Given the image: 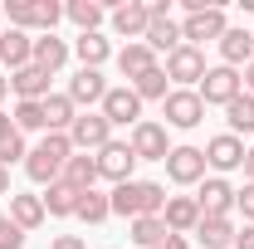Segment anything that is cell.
I'll use <instances>...</instances> for the list:
<instances>
[{"instance_id": "836d02e7", "label": "cell", "mask_w": 254, "mask_h": 249, "mask_svg": "<svg viewBox=\"0 0 254 249\" xmlns=\"http://www.w3.org/2000/svg\"><path fill=\"white\" fill-rule=\"evenodd\" d=\"M225 118H230V132H235V137H240V132H254V98L240 93L230 108H225Z\"/></svg>"}, {"instance_id": "52a82bcc", "label": "cell", "mask_w": 254, "mask_h": 249, "mask_svg": "<svg viewBox=\"0 0 254 249\" xmlns=\"http://www.w3.org/2000/svg\"><path fill=\"white\" fill-rule=\"evenodd\" d=\"M98 113L113 127H137L142 123V98L132 93V83H118V88H108V98L98 103Z\"/></svg>"}, {"instance_id": "bcb514c9", "label": "cell", "mask_w": 254, "mask_h": 249, "mask_svg": "<svg viewBox=\"0 0 254 249\" xmlns=\"http://www.w3.org/2000/svg\"><path fill=\"white\" fill-rule=\"evenodd\" d=\"M5 98H10V78L0 73V103H5Z\"/></svg>"}, {"instance_id": "8992f818", "label": "cell", "mask_w": 254, "mask_h": 249, "mask_svg": "<svg viewBox=\"0 0 254 249\" xmlns=\"http://www.w3.org/2000/svg\"><path fill=\"white\" fill-rule=\"evenodd\" d=\"M230 30V20H225V10L220 5H210V10H195V15H186L181 20V44H205V39H215L220 44V34Z\"/></svg>"}, {"instance_id": "ee69618b", "label": "cell", "mask_w": 254, "mask_h": 249, "mask_svg": "<svg viewBox=\"0 0 254 249\" xmlns=\"http://www.w3.org/2000/svg\"><path fill=\"white\" fill-rule=\"evenodd\" d=\"M166 249H190V240H186V235H171V240H166Z\"/></svg>"}, {"instance_id": "f1b7e54d", "label": "cell", "mask_w": 254, "mask_h": 249, "mask_svg": "<svg viewBox=\"0 0 254 249\" xmlns=\"http://www.w3.org/2000/svg\"><path fill=\"white\" fill-rule=\"evenodd\" d=\"M64 15H68V20L78 25V34H93L98 25L108 20V10H103L98 0H68V5H64Z\"/></svg>"}, {"instance_id": "2e32d148", "label": "cell", "mask_w": 254, "mask_h": 249, "mask_svg": "<svg viewBox=\"0 0 254 249\" xmlns=\"http://www.w3.org/2000/svg\"><path fill=\"white\" fill-rule=\"evenodd\" d=\"M166 230L171 235H195V225H200V205H195V195H166Z\"/></svg>"}, {"instance_id": "ac0fdd59", "label": "cell", "mask_w": 254, "mask_h": 249, "mask_svg": "<svg viewBox=\"0 0 254 249\" xmlns=\"http://www.w3.org/2000/svg\"><path fill=\"white\" fill-rule=\"evenodd\" d=\"M147 25H152V15H147V5H142V0H127V5L113 10V30L123 34L127 44H137V39L147 34Z\"/></svg>"}, {"instance_id": "8fae6325", "label": "cell", "mask_w": 254, "mask_h": 249, "mask_svg": "<svg viewBox=\"0 0 254 249\" xmlns=\"http://www.w3.org/2000/svg\"><path fill=\"white\" fill-rule=\"evenodd\" d=\"M166 176H171L176 186H200V181H205V152H200V147H171Z\"/></svg>"}, {"instance_id": "7c38bea8", "label": "cell", "mask_w": 254, "mask_h": 249, "mask_svg": "<svg viewBox=\"0 0 254 249\" xmlns=\"http://www.w3.org/2000/svg\"><path fill=\"white\" fill-rule=\"evenodd\" d=\"M205 166H210L215 176H225V171H240V166H245V142H240L235 132L210 137V142H205Z\"/></svg>"}, {"instance_id": "3957f363", "label": "cell", "mask_w": 254, "mask_h": 249, "mask_svg": "<svg viewBox=\"0 0 254 249\" xmlns=\"http://www.w3.org/2000/svg\"><path fill=\"white\" fill-rule=\"evenodd\" d=\"M200 103L210 108V103H220V108H230L235 98L245 93V78H240V68H225V63H215V68H205V78H200Z\"/></svg>"}, {"instance_id": "f35d334b", "label": "cell", "mask_w": 254, "mask_h": 249, "mask_svg": "<svg viewBox=\"0 0 254 249\" xmlns=\"http://www.w3.org/2000/svg\"><path fill=\"white\" fill-rule=\"evenodd\" d=\"M230 249H254V225H240V230H235V245Z\"/></svg>"}, {"instance_id": "4316f807", "label": "cell", "mask_w": 254, "mask_h": 249, "mask_svg": "<svg viewBox=\"0 0 254 249\" xmlns=\"http://www.w3.org/2000/svg\"><path fill=\"white\" fill-rule=\"evenodd\" d=\"M39 108H44V132H68L73 118H78V108H73V98H68V93H49Z\"/></svg>"}, {"instance_id": "44dd1931", "label": "cell", "mask_w": 254, "mask_h": 249, "mask_svg": "<svg viewBox=\"0 0 254 249\" xmlns=\"http://www.w3.org/2000/svg\"><path fill=\"white\" fill-rule=\"evenodd\" d=\"M73 54H78V68H103V63L113 59V39L103 30L78 34V39H73Z\"/></svg>"}, {"instance_id": "7dc6e473", "label": "cell", "mask_w": 254, "mask_h": 249, "mask_svg": "<svg viewBox=\"0 0 254 249\" xmlns=\"http://www.w3.org/2000/svg\"><path fill=\"white\" fill-rule=\"evenodd\" d=\"M0 59H5V30H0Z\"/></svg>"}, {"instance_id": "603a6c76", "label": "cell", "mask_w": 254, "mask_h": 249, "mask_svg": "<svg viewBox=\"0 0 254 249\" xmlns=\"http://www.w3.org/2000/svg\"><path fill=\"white\" fill-rule=\"evenodd\" d=\"M195 240H200V249H230L235 245V220L230 215H200Z\"/></svg>"}, {"instance_id": "d6986e66", "label": "cell", "mask_w": 254, "mask_h": 249, "mask_svg": "<svg viewBox=\"0 0 254 249\" xmlns=\"http://www.w3.org/2000/svg\"><path fill=\"white\" fill-rule=\"evenodd\" d=\"M59 181H64V186H73V190H93L98 181H103V176H98V156H88V152H73L68 161H64Z\"/></svg>"}, {"instance_id": "6da1fadb", "label": "cell", "mask_w": 254, "mask_h": 249, "mask_svg": "<svg viewBox=\"0 0 254 249\" xmlns=\"http://www.w3.org/2000/svg\"><path fill=\"white\" fill-rule=\"evenodd\" d=\"M108 205H113V215H123V220L161 215L166 210V186H157V181H123V186H113Z\"/></svg>"}, {"instance_id": "ba28073f", "label": "cell", "mask_w": 254, "mask_h": 249, "mask_svg": "<svg viewBox=\"0 0 254 249\" xmlns=\"http://www.w3.org/2000/svg\"><path fill=\"white\" fill-rule=\"evenodd\" d=\"M127 147H132V156H137V161H166V156H171L166 127H161V123H147V118H142V123L132 127Z\"/></svg>"}, {"instance_id": "f546056e", "label": "cell", "mask_w": 254, "mask_h": 249, "mask_svg": "<svg viewBox=\"0 0 254 249\" xmlns=\"http://www.w3.org/2000/svg\"><path fill=\"white\" fill-rule=\"evenodd\" d=\"M0 63H10V73L25 68V63H34V39L25 30H5V59Z\"/></svg>"}, {"instance_id": "7a4b0ae2", "label": "cell", "mask_w": 254, "mask_h": 249, "mask_svg": "<svg viewBox=\"0 0 254 249\" xmlns=\"http://www.w3.org/2000/svg\"><path fill=\"white\" fill-rule=\"evenodd\" d=\"M68 156H73V142H68V132H44V142H39V147L25 156V176H30L34 186H54Z\"/></svg>"}, {"instance_id": "e575fe53", "label": "cell", "mask_w": 254, "mask_h": 249, "mask_svg": "<svg viewBox=\"0 0 254 249\" xmlns=\"http://www.w3.org/2000/svg\"><path fill=\"white\" fill-rule=\"evenodd\" d=\"M10 123H15L20 137H25V132H44V108H39V103H15Z\"/></svg>"}, {"instance_id": "7402d4cb", "label": "cell", "mask_w": 254, "mask_h": 249, "mask_svg": "<svg viewBox=\"0 0 254 249\" xmlns=\"http://www.w3.org/2000/svg\"><path fill=\"white\" fill-rule=\"evenodd\" d=\"M127 235H132V245H137V249H161L166 240H171V230H166V220H161V215L127 220Z\"/></svg>"}, {"instance_id": "7bdbcfd3", "label": "cell", "mask_w": 254, "mask_h": 249, "mask_svg": "<svg viewBox=\"0 0 254 249\" xmlns=\"http://www.w3.org/2000/svg\"><path fill=\"white\" fill-rule=\"evenodd\" d=\"M10 132H15V123H10V113H0V142H5Z\"/></svg>"}, {"instance_id": "e0dca14e", "label": "cell", "mask_w": 254, "mask_h": 249, "mask_svg": "<svg viewBox=\"0 0 254 249\" xmlns=\"http://www.w3.org/2000/svg\"><path fill=\"white\" fill-rule=\"evenodd\" d=\"M44 195H30V190H10V225H20L25 235L44 225Z\"/></svg>"}, {"instance_id": "d590c367", "label": "cell", "mask_w": 254, "mask_h": 249, "mask_svg": "<svg viewBox=\"0 0 254 249\" xmlns=\"http://www.w3.org/2000/svg\"><path fill=\"white\" fill-rule=\"evenodd\" d=\"M25 156H30V147H25V137H20V132H10V137L0 142V166H5V171H10L15 161H25Z\"/></svg>"}, {"instance_id": "5bb4252c", "label": "cell", "mask_w": 254, "mask_h": 249, "mask_svg": "<svg viewBox=\"0 0 254 249\" xmlns=\"http://www.w3.org/2000/svg\"><path fill=\"white\" fill-rule=\"evenodd\" d=\"M64 93L73 98V108H93V103L108 98V78H103V68H78V73L68 78Z\"/></svg>"}, {"instance_id": "ffe728a7", "label": "cell", "mask_w": 254, "mask_h": 249, "mask_svg": "<svg viewBox=\"0 0 254 249\" xmlns=\"http://www.w3.org/2000/svg\"><path fill=\"white\" fill-rule=\"evenodd\" d=\"M142 44H147L152 54H176V49H181V25H176L171 15H157V20L147 25V34H142Z\"/></svg>"}, {"instance_id": "9a60e30c", "label": "cell", "mask_w": 254, "mask_h": 249, "mask_svg": "<svg viewBox=\"0 0 254 249\" xmlns=\"http://www.w3.org/2000/svg\"><path fill=\"white\" fill-rule=\"evenodd\" d=\"M195 205H200V215H230L235 210V186L225 176H205L200 190H195Z\"/></svg>"}, {"instance_id": "d6a6232c", "label": "cell", "mask_w": 254, "mask_h": 249, "mask_svg": "<svg viewBox=\"0 0 254 249\" xmlns=\"http://www.w3.org/2000/svg\"><path fill=\"white\" fill-rule=\"evenodd\" d=\"M113 215V205H108V195H103V190H83V200H78V220H83V225H103V220Z\"/></svg>"}, {"instance_id": "1f68e13d", "label": "cell", "mask_w": 254, "mask_h": 249, "mask_svg": "<svg viewBox=\"0 0 254 249\" xmlns=\"http://www.w3.org/2000/svg\"><path fill=\"white\" fill-rule=\"evenodd\" d=\"M59 20H64V5H59V0H30V30L54 34Z\"/></svg>"}, {"instance_id": "484cf974", "label": "cell", "mask_w": 254, "mask_h": 249, "mask_svg": "<svg viewBox=\"0 0 254 249\" xmlns=\"http://www.w3.org/2000/svg\"><path fill=\"white\" fill-rule=\"evenodd\" d=\"M68 54H73V49H68V39H59V34H39V39H34V63H39L44 73H59L64 63H68Z\"/></svg>"}, {"instance_id": "b9f144b4", "label": "cell", "mask_w": 254, "mask_h": 249, "mask_svg": "<svg viewBox=\"0 0 254 249\" xmlns=\"http://www.w3.org/2000/svg\"><path fill=\"white\" fill-rule=\"evenodd\" d=\"M240 78H245V93L254 98V63H245V73H240Z\"/></svg>"}, {"instance_id": "74e56055", "label": "cell", "mask_w": 254, "mask_h": 249, "mask_svg": "<svg viewBox=\"0 0 254 249\" xmlns=\"http://www.w3.org/2000/svg\"><path fill=\"white\" fill-rule=\"evenodd\" d=\"M25 240H30V235H25L20 225H10V220H5V230H0V249H25Z\"/></svg>"}, {"instance_id": "f6af8a7d", "label": "cell", "mask_w": 254, "mask_h": 249, "mask_svg": "<svg viewBox=\"0 0 254 249\" xmlns=\"http://www.w3.org/2000/svg\"><path fill=\"white\" fill-rule=\"evenodd\" d=\"M0 195H10V171L0 166Z\"/></svg>"}, {"instance_id": "681fc988", "label": "cell", "mask_w": 254, "mask_h": 249, "mask_svg": "<svg viewBox=\"0 0 254 249\" xmlns=\"http://www.w3.org/2000/svg\"><path fill=\"white\" fill-rule=\"evenodd\" d=\"M161 249H166V245H161Z\"/></svg>"}, {"instance_id": "8d00e7d4", "label": "cell", "mask_w": 254, "mask_h": 249, "mask_svg": "<svg viewBox=\"0 0 254 249\" xmlns=\"http://www.w3.org/2000/svg\"><path fill=\"white\" fill-rule=\"evenodd\" d=\"M235 210L245 215V225H254V181H245V186L235 190Z\"/></svg>"}, {"instance_id": "ab89813d", "label": "cell", "mask_w": 254, "mask_h": 249, "mask_svg": "<svg viewBox=\"0 0 254 249\" xmlns=\"http://www.w3.org/2000/svg\"><path fill=\"white\" fill-rule=\"evenodd\" d=\"M49 249H88L78 235H59V240H49Z\"/></svg>"}, {"instance_id": "d4e9b609", "label": "cell", "mask_w": 254, "mask_h": 249, "mask_svg": "<svg viewBox=\"0 0 254 249\" xmlns=\"http://www.w3.org/2000/svg\"><path fill=\"white\" fill-rule=\"evenodd\" d=\"M152 68H157V54H152L142 39L118 49V73H123V78H132V83H137V78H142V73H152Z\"/></svg>"}, {"instance_id": "4dcf8cb0", "label": "cell", "mask_w": 254, "mask_h": 249, "mask_svg": "<svg viewBox=\"0 0 254 249\" xmlns=\"http://www.w3.org/2000/svg\"><path fill=\"white\" fill-rule=\"evenodd\" d=\"M132 93L142 98V103H166V93H171V78H166V68H152V73H142L137 83H132Z\"/></svg>"}, {"instance_id": "9c48e42d", "label": "cell", "mask_w": 254, "mask_h": 249, "mask_svg": "<svg viewBox=\"0 0 254 249\" xmlns=\"http://www.w3.org/2000/svg\"><path fill=\"white\" fill-rule=\"evenodd\" d=\"M98 156V176L103 181H113V186H123V181H132V171H137V156H132V147L127 142H108L103 152H93Z\"/></svg>"}, {"instance_id": "4fadbf2b", "label": "cell", "mask_w": 254, "mask_h": 249, "mask_svg": "<svg viewBox=\"0 0 254 249\" xmlns=\"http://www.w3.org/2000/svg\"><path fill=\"white\" fill-rule=\"evenodd\" d=\"M49 78H54V73H44L39 63H25V68H15V73H10V93L20 98V103H44V98L54 93V88H49Z\"/></svg>"}, {"instance_id": "5b68a950", "label": "cell", "mask_w": 254, "mask_h": 249, "mask_svg": "<svg viewBox=\"0 0 254 249\" xmlns=\"http://www.w3.org/2000/svg\"><path fill=\"white\" fill-rule=\"evenodd\" d=\"M68 142H73V152H103L113 142V123L103 113H78L68 127Z\"/></svg>"}, {"instance_id": "c3c4849f", "label": "cell", "mask_w": 254, "mask_h": 249, "mask_svg": "<svg viewBox=\"0 0 254 249\" xmlns=\"http://www.w3.org/2000/svg\"><path fill=\"white\" fill-rule=\"evenodd\" d=\"M5 220H10V215H0V230H5Z\"/></svg>"}, {"instance_id": "30bf717a", "label": "cell", "mask_w": 254, "mask_h": 249, "mask_svg": "<svg viewBox=\"0 0 254 249\" xmlns=\"http://www.w3.org/2000/svg\"><path fill=\"white\" fill-rule=\"evenodd\" d=\"M161 68H166V78H171L176 88H190V83H200V78H205V54H200L195 44H181L176 54H166Z\"/></svg>"}, {"instance_id": "f907efd6", "label": "cell", "mask_w": 254, "mask_h": 249, "mask_svg": "<svg viewBox=\"0 0 254 249\" xmlns=\"http://www.w3.org/2000/svg\"><path fill=\"white\" fill-rule=\"evenodd\" d=\"M250 34H254V30H250Z\"/></svg>"}, {"instance_id": "60d3db41", "label": "cell", "mask_w": 254, "mask_h": 249, "mask_svg": "<svg viewBox=\"0 0 254 249\" xmlns=\"http://www.w3.org/2000/svg\"><path fill=\"white\" fill-rule=\"evenodd\" d=\"M240 171H245V181H254V147H245V166Z\"/></svg>"}, {"instance_id": "cb8c5ba5", "label": "cell", "mask_w": 254, "mask_h": 249, "mask_svg": "<svg viewBox=\"0 0 254 249\" xmlns=\"http://www.w3.org/2000/svg\"><path fill=\"white\" fill-rule=\"evenodd\" d=\"M220 59H225V68H245V63H254V34L250 30H225L220 34Z\"/></svg>"}, {"instance_id": "277c9868", "label": "cell", "mask_w": 254, "mask_h": 249, "mask_svg": "<svg viewBox=\"0 0 254 249\" xmlns=\"http://www.w3.org/2000/svg\"><path fill=\"white\" fill-rule=\"evenodd\" d=\"M161 113H166V127L190 132V127H200V118H205V103H200L195 88H171L166 103H161Z\"/></svg>"}, {"instance_id": "83f0119b", "label": "cell", "mask_w": 254, "mask_h": 249, "mask_svg": "<svg viewBox=\"0 0 254 249\" xmlns=\"http://www.w3.org/2000/svg\"><path fill=\"white\" fill-rule=\"evenodd\" d=\"M78 200H83V190H73V186H64V181H54V186L44 190V215L68 220V215H78Z\"/></svg>"}]
</instances>
